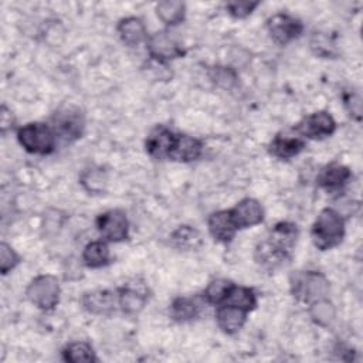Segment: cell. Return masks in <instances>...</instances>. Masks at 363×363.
<instances>
[{"label": "cell", "instance_id": "cell-2", "mask_svg": "<svg viewBox=\"0 0 363 363\" xmlns=\"http://www.w3.org/2000/svg\"><path fill=\"white\" fill-rule=\"evenodd\" d=\"M345 234L346 218L333 207L322 208L311 228L313 245L320 251H328L340 245Z\"/></svg>", "mask_w": 363, "mask_h": 363}, {"label": "cell", "instance_id": "cell-34", "mask_svg": "<svg viewBox=\"0 0 363 363\" xmlns=\"http://www.w3.org/2000/svg\"><path fill=\"white\" fill-rule=\"evenodd\" d=\"M343 104H345V108L347 109L349 115L353 119H356V121L362 119V98H360L359 92L346 91L343 94Z\"/></svg>", "mask_w": 363, "mask_h": 363}, {"label": "cell", "instance_id": "cell-16", "mask_svg": "<svg viewBox=\"0 0 363 363\" xmlns=\"http://www.w3.org/2000/svg\"><path fill=\"white\" fill-rule=\"evenodd\" d=\"M203 147L204 146L200 139L186 133H176V139L167 160L179 163L196 162L203 155Z\"/></svg>", "mask_w": 363, "mask_h": 363}, {"label": "cell", "instance_id": "cell-8", "mask_svg": "<svg viewBox=\"0 0 363 363\" xmlns=\"http://www.w3.org/2000/svg\"><path fill=\"white\" fill-rule=\"evenodd\" d=\"M265 27L269 38L278 45H288L299 38L305 28L299 18L282 11L269 16L265 21Z\"/></svg>", "mask_w": 363, "mask_h": 363}, {"label": "cell", "instance_id": "cell-12", "mask_svg": "<svg viewBox=\"0 0 363 363\" xmlns=\"http://www.w3.org/2000/svg\"><path fill=\"white\" fill-rule=\"evenodd\" d=\"M82 308L92 315L111 316L119 311L118 291L112 289H95L85 292L81 298Z\"/></svg>", "mask_w": 363, "mask_h": 363}, {"label": "cell", "instance_id": "cell-25", "mask_svg": "<svg viewBox=\"0 0 363 363\" xmlns=\"http://www.w3.org/2000/svg\"><path fill=\"white\" fill-rule=\"evenodd\" d=\"M155 11H156L157 18L163 24L173 27V26L180 24L184 20L186 4L179 0H163L156 4Z\"/></svg>", "mask_w": 363, "mask_h": 363}, {"label": "cell", "instance_id": "cell-20", "mask_svg": "<svg viewBox=\"0 0 363 363\" xmlns=\"http://www.w3.org/2000/svg\"><path fill=\"white\" fill-rule=\"evenodd\" d=\"M248 312L233 306V305H218L216 309V323L221 332L225 335H235L238 333L245 322H247Z\"/></svg>", "mask_w": 363, "mask_h": 363}, {"label": "cell", "instance_id": "cell-5", "mask_svg": "<svg viewBox=\"0 0 363 363\" xmlns=\"http://www.w3.org/2000/svg\"><path fill=\"white\" fill-rule=\"evenodd\" d=\"M60 295V282L57 277L51 274H41L34 277L26 288V296L28 302L44 312L52 311L58 305Z\"/></svg>", "mask_w": 363, "mask_h": 363}, {"label": "cell", "instance_id": "cell-15", "mask_svg": "<svg viewBox=\"0 0 363 363\" xmlns=\"http://www.w3.org/2000/svg\"><path fill=\"white\" fill-rule=\"evenodd\" d=\"M352 179V172L347 166L332 162L323 166L316 177V183L328 193H340Z\"/></svg>", "mask_w": 363, "mask_h": 363}, {"label": "cell", "instance_id": "cell-35", "mask_svg": "<svg viewBox=\"0 0 363 363\" xmlns=\"http://www.w3.org/2000/svg\"><path fill=\"white\" fill-rule=\"evenodd\" d=\"M13 122L14 121H13L11 111L3 104L1 105V113H0V128H1V133L3 135L13 128Z\"/></svg>", "mask_w": 363, "mask_h": 363}, {"label": "cell", "instance_id": "cell-19", "mask_svg": "<svg viewBox=\"0 0 363 363\" xmlns=\"http://www.w3.org/2000/svg\"><path fill=\"white\" fill-rule=\"evenodd\" d=\"M204 299L200 296H177L169 306L170 318L177 323H187L200 316Z\"/></svg>", "mask_w": 363, "mask_h": 363}, {"label": "cell", "instance_id": "cell-26", "mask_svg": "<svg viewBox=\"0 0 363 363\" xmlns=\"http://www.w3.org/2000/svg\"><path fill=\"white\" fill-rule=\"evenodd\" d=\"M62 359L69 363H92L98 362L95 350L89 342L75 340L68 343L62 352Z\"/></svg>", "mask_w": 363, "mask_h": 363}, {"label": "cell", "instance_id": "cell-3", "mask_svg": "<svg viewBox=\"0 0 363 363\" xmlns=\"http://www.w3.org/2000/svg\"><path fill=\"white\" fill-rule=\"evenodd\" d=\"M292 296L302 303H312L328 298L330 291L329 279L319 271H296L289 277Z\"/></svg>", "mask_w": 363, "mask_h": 363}, {"label": "cell", "instance_id": "cell-17", "mask_svg": "<svg viewBox=\"0 0 363 363\" xmlns=\"http://www.w3.org/2000/svg\"><path fill=\"white\" fill-rule=\"evenodd\" d=\"M207 228L214 241L228 244L235 237L238 228L235 227L230 210H218L208 216Z\"/></svg>", "mask_w": 363, "mask_h": 363}, {"label": "cell", "instance_id": "cell-31", "mask_svg": "<svg viewBox=\"0 0 363 363\" xmlns=\"http://www.w3.org/2000/svg\"><path fill=\"white\" fill-rule=\"evenodd\" d=\"M20 262H21L20 255L14 251V248L11 245H9L7 242L3 241L0 244V272H1V275H7Z\"/></svg>", "mask_w": 363, "mask_h": 363}, {"label": "cell", "instance_id": "cell-33", "mask_svg": "<svg viewBox=\"0 0 363 363\" xmlns=\"http://www.w3.org/2000/svg\"><path fill=\"white\" fill-rule=\"evenodd\" d=\"M311 48L312 51L318 55V57H323V58H332L336 55L335 47L332 45L329 37H326L325 34H313L312 40H311Z\"/></svg>", "mask_w": 363, "mask_h": 363}, {"label": "cell", "instance_id": "cell-9", "mask_svg": "<svg viewBox=\"0 0 363 363\" xmlns=\"http://www.w3.org/2000/svg\"><path fill=\"white\" fill-rule=\"evenodd\" d=\"M336 121L326 111H316L303 116L295 126V132L302 139L322 140L332 136L336 130Z\"/></svg>", "mask_w": 363, "mask_h": 363}, {"label": "cell", "instance_id": "cell-11", "mask_svg": "<svg viewBox=\"0 0 363 363\" xmlns=\"http://www.w3.org/2000/svg\"><path fill=\"white\" fill-rule=\"evenodd\" d=\"M119 311L125 315H138L149 302V288L142 279H132L118 289Z\"/></svg>", "mask_w": 363, "mask_h": 363}, {"label": "cell", "instance_id": "cell-32", "mask_svg": "<svg viewBox=\"0 0 363 363\" xmlns=\"http://www.w3.org/2000/svg\"><path fill=\"white\" fill-rule=\"evenodd\" d=\"M259 6V1H230L225 4L227 13L237 20L247 18Z\"/></svg>", "mask_w": 363, "mask_h": 363}, {"label": "cell", "instance_id": "cell-1", "mask_svg": "<svg viewBox=\"0 0 363 363\" xmlns=\"http://www.w3.org/2000/svg\"><path fill=\"white\" fill-rule=\"evenodd\" d=\"M299 235L298 225L289 221L277 223L268 235L261 240L254 250L255 262L265 271L274 272L286 265L292 258V251Z\"/></svg>", "mask_w": 363, "mask_h": 363}, {"label": "cell", "instance_id": "cell-13", "mask_svg": "<svg viewBox=\"0 0 363 363\" xmlns=\"http://www.w3.org/2000/svg\"><path fill=\"white\" fill-rule=\"evenodd\" d=\"M176 139V132L164 125H156L149 130L145 139V150L155 160L169 159Z\"/></svg>", "mask_w": 363, "mask_h": 363}, {"label": "cell", "instance_id": "cell-6", "mask_svg": "<svg viewBox=\"0 0 363 363\" xmlns=\"http://www.w3.org/2000/svg\"><path fill=\"white\" fill-rule=\"evenodd\" d=\"M50 126L58 140L72 143L84 135L85 115L77 106H62L52 115Z\"/></svg>", "mask_w": 363, "mask_h": 363}, {"label": "cell", "instance_id": "cell-29", "mask_svg": "<svg viewBox=\"0 0 363 363\" xmlns=\"http://www.w3.org/2000/svg\"><path fill=\"white\" fill-rule=\"evenodd\" d=\"M233 285H234V282L227 278H216L208 282V285L206 286V289L201 294V298L204 299V302L207 305L218 306L225 301Z\"/></svg>", "mask_w": 363, "mask_h": 363}, {"label": "cell", "instance_id": "cell-7", "mask_svg": "<svg viewBox=\"0 0 363 363\" xmlns=\"http://www.w3.org/2000/svg\"><path fill=\"white\" fill-rule=\"evenodd\" d=\"M146 50L152 61L162 64L186 55V48L169 30H159L150 34L146 41Z\"/></svg>", "mask_w": 363, "mask_h": 363}, {"label": "cell", "instance_id": "cell-27", "mask_svg": "<svg viewBox=\"0 0 363 363\" xmlns=\"http://www.w3.org/2000/svg\"><path fill=\"white\" fill-rule=\"evenodd\" d=\"M223 303H227V305H233V306H237L245 312H251L257 308V294L252 288H248V286H241V285H233V288L230 289L225 301ZM221 303V305H223Z\"/></svg>", "mask_w": 363, "mask_h": 363}, {"label": "cell", "instance_id": "cell-10", "mask_svg": "<svg viewBox=\"0 0 363 363\" xmlns=\"http://www.w3.org/2000/svg\"><path fill=\"white\" fill-rule=\"evenodd\" d=\"M95 224L98 233L106 242H122L129 237V220L121 208H111L101 213Z\"/></svg>", "mask_w": 363, "mask_h": 363}, {"label": "cell", "instance_id": "cell-4", "mask_svg": "<svg viewBox=\"0 0 363 363\" xmlns=\"http://www.w3.org/2000/svg\"><path fill=\"white\" fill-rule=\"evenodd\" d=\"M20 146L31 155H51L57 147V136L52 128L44 122H30L17 129Z\"/></svg>", "mask_w": 363, "mask_h": 363}, {"label": "cell", "instance_id": "cell-22", "mask_svg": "<svg viewBox=\"0 0 363 363\" xmlns=\"http://www.w3.org/2000/svg\"><path fill=\"white\" fill-rule=\"evenodd\" d=\"M81 259L82 264L91 269L106 267L111 262V251L108 242L105 240H95L88 242L82 250Z\"/></svg>", "mask_w": 363, "mask_h": 363}, {"label": "cell", "instance_id": "cell-23", "mask_svg": "<svg viewBox=\"0 0 363 363\" xmlns=\"http://www.w3.org/2000/svg\"><path fill=\"white\" fill-rule=\"evenodd\" d=\"M169 238L170 244L180 251H194L203 244L200 231L191 225H179Z\"/></svg>", "mask_w": 363, "mask_h": 363}, {"label": "cell", "instance_id": "cell-18", "mask_svg": "<svg viewBox=\"0 0 363 363\" xmlns=\"http://www.w3.org/2000/svg\"><path fill=\"white\" fill-rule=\"evenodd\" d=\"M116 33L121 41L128 47H138L139 44L146 43L149 38L146 24L142 18L135 16L121 18L116 24Z\"/></svg>", "mask_w": 363, "mask_h": 363}, {"label": "cell", "instance_id": "cell-21", "mask_svg": "<svg viewBox=\"0 0 363 363\" xmlns=\"http://www.w3.org/2000/svg\"><path fill=\"white\" fill-rule=\"evenodd\" d=\"M305 149V140L301 136L277 135L268 145V152L281 160H289Z\"/></svg>", "mask_w": 363, "mask_h": 363}, {"label": "cell", "instance_id": "cell-24", "mask_svg": "<svg viewBox=\"0 0 363 363\" xmlns=\"http://www.w3.org/2000/svg\"><path fill=\"white\" fill-rule=\"evenodd\" d=\"M79 183L89 194H104L108 187V173L101 166L84 169L79 174Z\"/></svg>", "mask_w": 363, "mask_h": 363}, {"label": "cell", "instance_id": "cell-14", "mask_svg": "<svg viewBox=\"0 0 363 363\" xmlns=\"http://www.w3.org/2000/svg\"><path fill=\"white\" fill-rule=\"evenodd\" d=\"M233 221L238 230L258 225L264 221V208L257 199L244 197L233 208H230Z\"/></svg>", "mask_w": 363, "mask_h": 363}, {"label": "cell", "instance_id": "cell-30", "mask_svg": "<svg viewBox=\"0 0 363 363\" xmlns=\"http://www.w3.org/2000/svg\"><path fill=\"white\" fill-rule=\"evenodd\" d=\"M208 78L211 82L223 89H231L238 82V75L234 68L214 65L208 69Z\"/></svg>", "mask_w": 363, "mask_h": 363}, {"label": "cell", "instance_id": "cell-28", "mask_svg": "<svg viewBox=\"0 0 363 363\" xmlns=\"http://www.w3.org/2000/svg\"><path fill=\"white\" fill-rule=\"evenodd\" d=\"M308 312H309L311 319L322 328L330 326L336 319V308L328 298L318 299V301L309 303Z\"/></svg>", "mask_w": 363, "mask_h": 363}]
</instances>
